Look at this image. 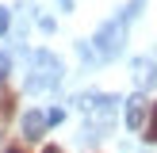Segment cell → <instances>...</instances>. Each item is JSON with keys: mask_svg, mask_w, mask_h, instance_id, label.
<instances>
[{"mask_svg": "<svg viewBox=\"0 0 157 153\" xmlns=\"http://www.w3.org/2000/svg\"><path fill=\"white\" fill-rule=\"evenodd\" d=\"M8 31V8H0V35Z\"/></svg>", "mask_w": 157, "mask_h": 153, "instance_id": "30bf717a", "label": "cell"}, {"mask_svg": "<svg viewBox=\"0 0 157 153\" xmlns=\"http://www.w3.org/2000/svg\"><path fill=\"white\" fill-rule=\"evenodd\" d=\"M134 80H138V88H146V92H150L153 84H157V61L138 58V61H134Z\"/></svg>", "mask_w": 157, "mask_h": 153, "instance_id": "52a82bcc", "label": "cell"}, {"mask_svg": "<svg viewBox=\"0 0 157 153\" xmlns=\"http://www.w3.org/2000/svg\"><path fill=\"white\" fill-rule=\"evenodd\" d=\"M81 111L88 115V122L96 130L115 126V99L111 96H81Z\"/></svg>", "mask_w": 157, "mask_h": 153, "instance_id": "6da1fadb", "label": "cell"}, {"mask_svg": "<svg viewBox=\"0 0 157 153\" xmlns=\"http://www.w3.org/2000/svg\"><path fill=\"white\" fill-rule=\"evenodd\" d=\"M15 103H19V96H15V88L0 76V126H8V122L15 119Z\"/></svg>", "mask_w": 157, "mask_h": 153, "instance_id": "5b68a950", "label": "cell"}, {"mask_svg": "<svg viewBox=\"0 0 157 153\" xmlns=\"http://www.w3.org/2000/svg\"><path fill=\"white\" fill-rule=\"evenodd\" d=\"M142 138H146V142H157V103H150V115H146Z\"/></svg>", "mask_w": 157, "mask_h": 153, "instance_id": "ba28073f", "label": "cell"}, {"mask_svg": "<svg viewBox=\"0 0 157 153\" xmlns=\"http://www.w3.org/2000/svg\"><path fill=\"white\" fill-rule=\"evenodd\" d=\"M146 115H150V99H146V96H130V99H127V126L142 134Z\"/></svg>", "mask_w": 157, "mask_h": 153, "instance_id": "277c9868", "label": "cell"}, {"mask_svg": "<svg viewBox=\"0 0 157 153\" xmlns=\"http://www.w3.org/2000/svg\"><path fill=\"white\" fill-rule=\"evenodd\" d=\"M123 35H127V15H119L115 23H107V27L96 35V46H100V54H104V58L119 54V46H123Z\"/></svg>", "mask_w": 157, "mask_h": 153, "instance_id": "7a4b0ae2", "label": "cell"}, {"mask_svg": "<svg viewBox=\"0 0 157 153\" xmlns=\"http://www.w3.org/2000/svg\"><path fill=\"white\" fill-rule=\"evenodd\" d=\"M42 153H65V149H61V145H46Z\"/></svg>", "mask_w": 157, "mask_h": 153, "instance_id": "8fae6325", "label": "cell"}, {"mask_svg": "<svg viewBox=\"0 0 157 153\" xmlns=\"http://www.w3.org/2000/svg\"><path fill=\"white\" fill-rule=\"evenodd\" d=\"M4 153H27V145H23V142H12V145H8Z\"/></svg>", "mask_w": 157, "mask_h": 153, "instance_id": "9c48e42d", "label": "cell"}, {"mask_svg": "<svg viewBox=\"0 0 157 153\" xmlns=\"http://www.w3.org/2000/svg\"><path fill=\"white\" fill-rule=\"evenodd\" d=\"M46 126H50V122H46L42 111H27L23 115V138H27V142H38V138L46 134Z\"/></svg>", "mask_w": 157, "mask_h": 153, "instance_id": "8992f818", "label": "cell"}, {"mask_svg": "<svg viewBox=\"0 0 157 153\" xmlns=\"http://www.w3.org/2000/svg\"><path fill=\"white\" fill-rule=\"evenodd\" d=\"M61 76V65L50 54H35V76H31V88H54Z\"/></svg>", "mask_w": 157, "mask_h": 153, "instance_id": "3957f363", "label": "cell"}]
</instances>
